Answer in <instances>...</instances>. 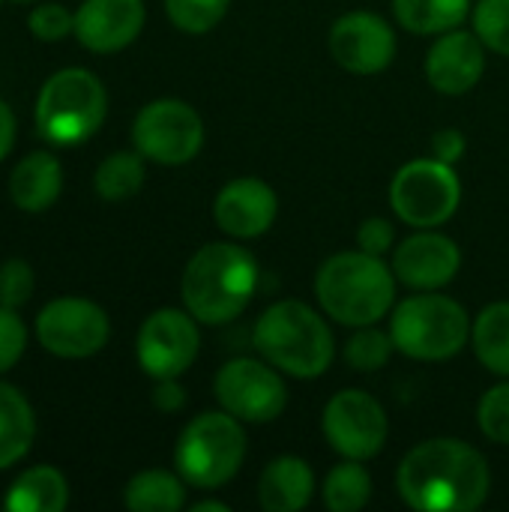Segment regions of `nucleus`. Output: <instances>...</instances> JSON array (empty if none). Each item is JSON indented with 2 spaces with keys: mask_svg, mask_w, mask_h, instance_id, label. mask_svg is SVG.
Returning a JSON list of instances; mask_svg holds the SVG:
<instances>
[{
  "mask_svg": "<svg viewBox=\"0 0 509 512\" xmlns=\"http://www.w3.org/2000/svg\"><path fill=\"white\" fill-rule=\"evenodd\" d=\"M396 492L417 512H474L489 501L492 471L474 444L429 438L399 462Z\"/></svg>",
  "mask_w": 509,
  "mask_h": 512,
  "instance_id": "f257e3e1",
  "label": "nucleus"
},
{
  "mask_svg": "<svg viewBox=\"0 0 509 512\" xmlns=\"http://www.w3.org/2000/svg\"><path fill=\"white\" fill-rule=\"evenodd\" d=\"M261 282L258 258L240 243L201 246L180 279V297L186 312L204 327H222L237 321Z\"/></svg>",
  "mask_w": 509,
  "mask_h": 512,
  "instance_id": "f03ea898",
  "label": "nucleus"
},
{
  "mask_svg": "<svg viewBox=\"0 0 509 512\" xmlns=\"http://www.w3.org/2000/svg\"><path fill=\"white\" fill-rule=\"evenodd\" d=\"M315 300L321 312L339 327H369L384 321L396 306L393 267L363 249L330 255L315 273Z\"/></svg>",
  "mask_w": 509,
  "mask_h": 512,
  "instance_id": "7ed1b4c3",
  "label": "nucleus"
},
{
  "mask_svg": "<svg viewBox=\"0 0 509 512\" xmlns=\"http://www.w3.org/2000/svg\"><path fill=\"white\" fill-rule=\"evenodd\" d=\"M252 345L258 357L297 381L327 375L336 360V336L330 318L294 297L276 300L258 315L252 327Z\"/></svg>",
  "mask_w": 509,
  "mask_h": 512,
  "instance_id": "20e7f679",
  "label": "nucleus"
},
{
  "mask_svg": "<svg viewBox=\"0 0 509 512\" xmlns=\"http://www.w3.org/2000/svg\"><path fill=\"white\" fill-rule=\"evenodd\" d=\"M474 318L441 291H414L390 312V336L402 357L417 363L453 360L471 345Z\"/></svg>",
  "mask_w": 509,
  "mask_h": 512,
  "instance_id": "39448f33",
  "label": "nucleus"
},
{
  "mask_svg": "<svg viewBox=\"0 0 509 512\" xmlns=\"http://www.w3.org/2000/svg\"><path fill=\"white\" fill-rule=\"evenodd\" d=\"M243 462L246 429L222 408L192 417L174 444V468L192 489L210 492L231 483Z\"/></svg>",
  "mask_w": 509,
  "mask_h": 512,
  "instance_id": "423d86ee",
  "label": "nucleus"
},
{
  "mask_svg": "<svg viewBox=\"0 0 509 512\" xmlns=\"http://www.w3.org/2000/svg\"><path fill=\"white\" fill-rule=\"evenodd\" d=\"M108 114L102 81L81 66L54 72L36 99V129L48 144L72 147L99 132Z\"/></svg>",
  "mask_w": 509,
  "mask_h": 512,
  "instance_id": "0eeeda50",
  "label": "nucleus"
},
{
  "mask_svg": "<svg viewBox=\"0 0 509 512\" xmlns=\"http://www.w3.org/2000/svg\"><path fill=\"white\" fill-rule=\"evenodd\" d=\"M462 204V180L456 165L435 156L405 162L390 180V207L411 228H441Z\"/></svg>",
  "mask_w": 509,
  "mask_h": 512,
  "instance_id": "6e6552de",
  "label": "nucleus"
},
{
  "mask_svg": "<svg viewBox=\"0 0 509 512\" xmlns=\"http://www.w3.org/2000/svg\"><path fill=\"white\" fill-rule=\"evenodd\" d=\"M285 378L288 375L264 357H234L216 372L213 396L219 408L243 426H264L279 420L288 408L291 396Z\"/></svg>",
  "mask_w": 509,
  "mask_h": 512,
  "instance_id": "1a4fd4ad",
  "label": "nucleus"
},
{
  "mask_svg": "<svg viewBox=\"0 0 509 512\" xmlns=\"http://www.w3.org/2000/svg\"><path fill=\"white\" fill-rule=\"evenodd\" d=\"M132 144L156 165H186L204 147V120L183 99H153L135 114Z\"/></svg>",
  "mask_w": 509,
  "mask_h": 512,
  "instance_id": "9d476101",
  "label": "nucleus"
},
{
  "mask_svg": "<svg viewBox=\"0 0 509 512\" xmlns=\"http://www.w3.org/2000/svg\"><path fill=\"white\" fill-rule=\"evenodd\" d=\"M321 432L327 447L342 459L369 462L387 444L390 417L372 393L360 387H345L327 399L321 411Z\"/></svg>",
  "mask_w": 509,
  "mask_h": 512,
  "instance_id": "9b49d317",
  "label": "nucleus"
},
{
  "mask_svg": "<svg viewBox=\"0 0 509 512\" xmlns=\"http://www.w3.org/2000/svg\"><path fill=\"white\" fill-rule=\"evenodd\" d=\"M39 345L63 360H84L108 345L111 321L102 306L84 297L51 300L36 318Z\"/></svg>",
  "mask_w": 509,
  "mask_h": 512,
  "instance_id": "f8f14e48",
  "label": "nucleus"
},
{
  "mask_svg": "<svg viewBox=\"0 0 509 512\" xmlns=\"http://www.w3.org/2000/svg\"><path fill=\"white\" fill-rule=\"evenodd\" d=\"M201 351V333L198 321L186 309H156L144 318L138 339H135V357L144 375L153 381L162 378H180Z\"/></svg>",
  "mask_w": 509,
  "mask_h": 512,
  "instance_id": "ddd939ff",
  "label": "nucleus"
},
{
  "mask_svg": "<svg viewBox=\"0 0 509 512\" xmlns=\"http://www.w3.org/2000/svg\"><path fill=\"white\" fill-rule=\"evenodd\" d=\"M327 48L345 72L378 75L396 60L399 39L384 15L372 9H351L333 21Z\"/></svg>",
  "mask_w": 509,
  "mask_h": 512,
  "instance_id": "4468645a",
  "label": "nucleus"
},
{
  "mask_svg": "<svg viewBox=\"0 0 509 512\" xmlns=\"http://www.w3.org/2000/svg\"><path fill=\"white\" fill-rule=\"evenodd\" d=\"M390 267L411 291H441L462 270L459 243L438 228H414L393 252Z\"/></svg>",
  "mask_w": 509,
  "mask_h": 512,
  "instance_id": "2eb2a0df",
  "label": "nucleus"
},
{
  "mask_svg": "<svg viewBox=\"0 0 509 512\" xmlns=\"http://www.w3.org/2000/svg\"><path fill=\"white\" fill-rule=\"evenodd\" d=\"M279 216V195L261 177H234L213 198V222L231 240L264 237Z\"/></svg>",
  "mask_w": 509,
  "mask_h": 512,
  "instance_id": "dca6fc26",
  "label": "nucleus"
},
{
  "mask_svg": "<svg viewBox=\"0 0 509 512\" xmlns=\"http://www.w3.org/2000/svg\"><path fill=\"white\" fill-rule=\"evenodd\" d=\"M486 45L474 30H447L435 36L432 48L426 51V81L432 90L444 96H465L471 93L486 72Z\"/></svg>",
  "mask_w": 509,
  "mask_h": 512,
  "instance_id": "f3484780",
  "label": "nucleus"
},
{
  "mask_svg": "<svg viewBox=\"0 0 509 512\" xmlns=\"http://www.w3.org/2000/svg\"><path fill=\"white\" fill-rule=\"evenodd\" d=\"M144 0H84L75 9V39L96 54L123 51L144 30Z\"/></svg>",
  "mask_w": 509,
  "mask_h": 512,
  "instance_id": "a211bd4d",
  "label": "nucleus"
},
{
  "mask_svg": "<svg viewBox=\"0 0 509 512\" xmlns=\"http://www.w3.org/2000/svg\"><path fill=\"white\" fill-rule=\"evenodd\" d=\"M315 498V471L303 456L282 453L258 477V507L264 512H300Z\"/></svg>",
  "mask_w": 509,
  "mask_h": 512,
  "instance_id": "6ab92c4d",
  "label": "nucleus"
},
{
  "mask_svg": "<svg viewBox=\"0 0 509 512\" xmlns=\"http://www.w3.org/2000/svg\"><path fill=\"white\" fill-rule=\"evenodd\" d=\"M60 189H63L60 159L54 153H45V150L24 156L9 177V195H12L15 207H21L27 213L48 210L57 201Z\"/></svg>",
  "mask_w": 509,
  "mask_h": 512,
  "instance_id": "aec40b11",
  "label": "nucleus"
},
{
  "mask_svg": "<svg viewBox=\"0 0 509 512\" xmlns=\"http://www.w3.org/2000/svg\"><path fill=\"white\" fill-rule=\"evenodd\" d=\"M36 438V417L21 390L0 381V471L24 459Z\"/></svg>",
  "mask_w": 509,
  "mask_h": 512,
  "instance_id": "412c9836",
  "label": "nucleus"
},
{
  "mask_svg": "<svg viewBox=\"0 0 509 512\" xmlns=\"http://www.w3.org/2000/svg\"><path fill=\"white\" fill-rule=\"evenodd\" d=\"M66 504H69L66 477L51 465L24 471L6 495L9 512H60L66 510Z\"/></svg>",
  "mask_w": 509,
  "mask_h": 512,
  "instance_id": "4be33fe9",
  "label": "nucleus"
},
{
  "mask_svg": "<svg viewBox=\"0 0 509 512\" xmlns=\"http://www.w3.org/2000/svg\"><path fill=\"white\" fill-rule=\"evenodd\" d=\"M474 357L498 378H509V300L489 303L471 324Z\"/></svg>",
  "mask_w": 509,
  "mask_h": 512,
  "instance_id": "5701e85b",
  "label": "nucleus"
},
{
  "mask_svg": "<svg viewBox=\"0 0 509 512\" xmlns=\"http://www.w3.org/2000/svg\"><path fill=\"white\" fill-rule=\"evenodd\" d=\"M474 0H393L396 21L414 36H441L462 27Z\"/></svg>",
  "mask_w": 509,
  "mask_h": 512,
  "instance_id": "b1692460",
  "label": "nucleus"
},
{
  "mask_svg": "<svg viewBox=\"0 0 509 512\" xmlns=\"http://www.w3.org/2000/svg\"><path fill=\"white\" fill-rule=\"evenodd\" d=\"M186 486L180 474L150 468L126 483L123 504L132 512H177L186 507Z\"/></svg>",
  "mask_w": 509,
  "mask_h": 512,
  "instance_id": "393cba45",
  "label": "nucleus"
},
{
  "mask_svg": "<svg viewBox=\"0 0 509 512\" xmlns=\"http://www.w3.org/2000/svg\"><path fill=\"white\" fill-rule=\"evenodd\" d=\"M372 474L357 459H342L330 468L321 486V501L330 512H357L372 501Z\"/></svg>",
  "mask_w": 509,
  "mask_h": 512,
  "instance_id": "a878e982",
  "label": "nucleus"
},
{
  "mask_svg": "<svg viewBox=\"0 0 509 512\" xmlns=\"http://www.w3.org/2000/svg\"><path fill=\"white\" fill-rule=\"evenodd\" d=\"M144 177H147V168H144V156L135 150H117L111 156H105L93 174V186H96V195L102 201H111V204H120V201H129L132 195L141 192L144 186Z\"/></svg>",
  "mask_w": 509,
  "mask_h": 512,
  "instance_id": "bb28decb",
  "label": "nucleus"
},
{
  "mask_svg": "<svg viewBox=\"0 0 509 512\" xmlns=\"http://www.w3.org/2000/svg\"><path fill=\"white\" fill-rule=\"evenodd\" d=\"M393 354H396L393 336H390V330H381L378 324L357 327L354 336H351V339L345 342V348H342L345 363H348L354 372H363V375L381 372V369L390 363Z\"/></svg>",
  "mask_w": 509,
  "mask_h": 512,
  "instance_id": "cd10ccee",
  "label": "nucleus"
},
{
  "mask_svg": "<svg viewBox=\"0 0 509 512\" xmlns=\"http://www.w3.org/2000/svg\"><path fill=\"white\" fill-rule=\"evenodd\" d=\"M231 0H165L168 21L189 36H204L228 15Z\"/></svg>",
  "mask_w": 509,
  "mask_h": 512,
  "instance_id": "c85d7f7f",
  "label": "nucleus"
},
{
  "mask_svg": "<svg viewBox=\"0 0 509 512\" xmlns=\"http://www.w3.org/2000/svg\"><path fill=\"white\" fill-rule=\"evenodd\" d=\"M471 24L492 54L509 57V0H477L471 9Z\"/></svg>",
  "mask_w": 509,
  "mask_h": 512,
  "instance_id": "c756f323",
  "label": "nucleus"
},
{
  "mask_svg": "<svg viewBox=\"0 0 509 512\" xmlns=\"http://www.w3.org/2000/svg\"><path fill=\"white\" fill-rule=\"evenodd\" d=\"M477 426L486 441L509 447V378L489 387L477 402Z\"/></svg>",
  "mask_w": 509,
  "mask_h": 512,
  "instance_id": "7c9ffc66",
  "label": "nucleus"
},
{
  "mask_svg": "<svg viewBox=\"0 0 509 512\" xmlns=\"http://www.w3.org/2000/svg\"><path fill=\"white\" fill-rule=\"evenodd\" d=\"M33 294V270L21 258H9L0 264V306L18 309Z\"/></svg>",
  "mask_w": 509,
  "mask_h": 512,
  "instance_id": "2f4dec72",
  "label": "nucleus"
},
{
  "mask_svg": "<svg viewBox=\"0 0 509 512\" xmlns=\"http://www.w3.org/2000/svg\"><path fill=\"white\" fill-rule=\"evenodd\" d=\"M30 33L42 42H57L75 30V15H69L60 3H42L27 18Z\"/></svg>",
  "mask_w": 509,
  "mask_h": 512,
  "instance_id": "473e14b6",
  "label": "nucleus"
},
{
  "mask_svg": "<svg viewBox=\"0 0 509 512\" xmlns=\"http://www.w3.org/2000/svg\"><path fill=\"white\" fill-rule=\"evenodd\" d=\"M24 345H27V330L21 318L15 315V309L0 306V375L18 363V357L24 354Z\"/></svg>",
  "mask_w": 509,
  "mask_h": 512,
  "instance_id": "72a5a7b5",
  "label": "nucleus"
},
{
  "mask_svg": "<svg viewBox=\"0 0 509 512\" xmlns=\"http://www.w3.org/2000/svg\"><path fill=\"white\" fill-rule=\"evenodd\" d=\"M357 249L369 252V255H390L396 249V228L390 219L384 216H369L357 225Z\"/></svg>",
  "mask_w": 509,
  "mask_h": 512,
  "instance_id": "f704fd0d",
  "label": "nucleus"
},
{
  "mask_svg": "<svg viewBox=\"0 0 509 512\" xmlns=\"http://www.w3.org/2000/svg\"><path fill=\"white\" fill-rule=\"evenodd\" d=\"M465 150H468V138L459 129H453V126L438 129L432 135V156L441 159V162H447V165L462 162L465 159Z\"/></svg>",
  "mask_w": 509,
  "mask_h": 512,
  "instance_id": "c9c22d12",
  "label": "nucleus"
},
{
  "mask_svg": "<svg viewBox=\"0 0 509 512\" xmlns=\"http://www.w3.org/2000/svg\"><path fill=\"white\" fill-rule=\"evenodd\" d=\"M183 405H186V390L180 387L177 378H162V381H156L153 408H159L162 414H177Z\"/></svg>",
  "mask_w": 509,
  "mask_h": 512,
  "instance_id": "e433bc0d",
  "label": "nucleus"
},
{
  "mask_svg": "<svg viewBox=\"0 0 509 512\" xmlns=\"http://www.w3.org/2000/svg\"><path fill=\"white\" fill-rule=\"evenodd\" d=\"M12 144H15V114H12L9 105L0 99V162L9 156Z\"/></svg>",
  "mask_w": 509,
  "mask_h": 512,
  "instance_id": "4c0bfd02",
  "label": "nucleus"
},
{
  "mask_svg": "<svg viewBox=\"0 0 509 512\" xmlns=\"http://www.w3.org/2000/svg\"><path fill=\"white\" fill-rule=\"evenodd\" d=\"M192 512H231V504L216 501V498H210V501H195V504H192Z\"/></svg>",
  "mask_w": 509,
  "mask_h": 512,
  "instance_id": "58836bf2",
  "label": "nucleus"
},
{
  "mask_svg": "<svg viewBox=\"0 0 509 512\" xmlns=\"http://www.w3.org/2000/svg\"><path fill=\"white\" fill-rule=\"evenodd\" d=\"M15 3H30V0H15Z\"/></svg>",
  "mask_w": 509,
  "mask_h": 512,
  "instance_id": "ea45409f",
  "label": "nucleus"
}]
</instances>
